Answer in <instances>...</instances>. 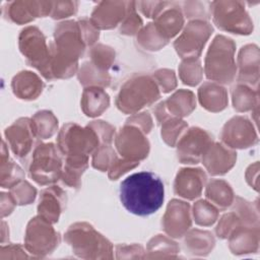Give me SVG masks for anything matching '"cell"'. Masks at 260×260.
Returning <instances> with one entry per match:
<instances>
[{"label": "cell", "instance_id": "6da1fadb", "mask_svg": "<svg viewBox=\"0 0 260 260\" xmlns=\"http://www.w3.org/2000/svg\"><path fill=\"white\" fill-rule=\"evenodd\" d=\"M122 205L138 216L156 212L165 199V186L160 178L151 172H138L122 181L119 189Z\"/></svg>", "mask_w": 260, "mask_h": 260}, {"label": "cell", "instance_id": "7a4b0ae2", "mask_svg": "<svg viewBox=\"0 0 260 260\" xmlns=\"http://www.w3.org/2000/svg\"><path fill=\"white\" fill-rule=\"evenodd\" d=\"M236 45L234 41L224 36H216L206 54L204 73L214 82L230 84L237 74L235 61Z\"/></svg>", "mask_w": 260, "mask_h": 260}, {"label": "cell", "instance_id": "3957f363", "mask_svg": "<svg viewBox=\"0 0 260 260\" xmlns=\"http://www.w3.org/2000/svg\"><path fill=\"white\" fill-rule=\"evenodd\" d=\"M159 96V87L153 77L143 74L135 75L121 87L116 98V105L123 113L135 114L153 104Z\"/></svg>", "mask_w": 260, "mask_h": 260}, {"label": "cell", "instance_id": "277c9868", "mask_svg": "<svg viewBox=\"0 0 260 260\" xmlns=\"http://www.w3.org/2000/svg\"><path fill=\"white\" fill-rule=\"evenodd\" d=\"M61 154L59 148L53 143L36 146L27 165L29 177L42 186L56 183L63 171Z\"/></svg>", "mask_w": 260, "mask_h": 260}, {"label": "cell", "instance_id": "5b68a950", "mask_svg": "<svg viewBox=\"0 0 260 260\" xmlns=\"http://www.w3.org/2000/svg\"><path fill=\"white\" fill-rule=\"evenodd\" d=\"M209 11L213 23L221 30L237 35H250L253 31V21L243 1L209 2Z\"/></svg>", "mask_w": 260, "mask_h": 260}, {"label": "cell", "instance_id": "8992f818", "mask_svg": "<svg viewBox=\"0 0 260 260\" xmlns=\"http://www.w3.org/2000/svg\"><path fill=\"white\" fill-rule=\"evenodd\" d=\"M100 138L90 126L81 128L68 123L62 127L57 139L60 152L66 156H88L100 146Z\"/></svg>", "mask_w": 260, "mask_h": 260}, {"label": "cell", "instance_id": "52a82bcc", "mask_svg": "<svg viewBox=\"0 0 260 260\" xmlns=\"http://www.w3.org/2000/svg\"><path fill=\"white\" fill-rule=\"evenodd\" d=\"M19 49L29 66L38 69L46 79L52 80L50 46L42 30L37 26L23 28L19 35Z\"/></svg>", "mask_w": 260, "mask_h": 260}, {"label": "cell", "instance_id": "ba28073f", "mask_svg": "<svg viewBox=\"0 0 260 260\" xmlns=\"http://www.w3.org/2000/svg\"><path fill=\"white\" fill-rule=\"evenodd\" d=\"M212 31L207 20H190L174 43L178 55L183 59H198Z\"/></svg>", "mask_w": 260, "mask_h": 260}, {"label": "cell", "instance_id": "9c48e42d", "mask_svg": "<svg viewBox=\"0 0 260 260\" xmlns=\"http://www.w3.org/2000/svg\"><path fill=\"white\" fill-rule=\"evenodd\" d=\"M65 240L80 257L89 252H112L111 243L86 222L72 224L65 234Z\"/></svg>", "mask_w": 260, "mask_h": 260}, {"label": "cell", "instance_id": "30bf717a", "mask_svg": "<svg viewBox=\"0 0 260 260\" xmlns=\"http://www.w3.org/2000/svg\"><path fill=\"white\" fill-rule=\"evenodd\" d=\"M59 234L51 225V222L42 216L31 218L27 224L25 235L26 249L39 255L52 252L59 244Z\"/></svg>", "mask_w": 260, "mask_h": 260}, {"label": "cell", "instance_id": "8fae6325", "mask_svg": "<svg viewBox=\"0 0 260 260\" xmlns=\"http://www.w3.org/2000/svg\"><path fill=\"white\" fill-rule=\"evenodd\" d=\"M210 134L198 127H192L184 132L177 143V156L182 164L196 165L208 146L212 143Z\"/></svg>", "mask_w": 260, "mask_h": 260}, {"label": "cell", "instance_id": "7c38bea8", "mask_svg": "<svg viewBox=\"0 0 260 260\" xmlns=\"http://www.w3.org/2000/svg\"><path fill=\"white\" fill-rule=\"evenodd\" d=\"M144 134L137 126L126 123L115 139L118 152L130 160L145 158L149 152V142Z\"/></svg>", "mask_w": 260, "mask_h": 260}, {"label": "cell", "instance_id": "4fadbf2b", "mask_svg": "<svg viewBox=\"0 0 260 260\" xmlns=\"http://www.w3.org/2000/svg\"><path fill=\"white\" fill-rule=\"evenodd\" d=\"M134 7L133 1H102L94 7L89 19L98 29H111L121 23Z\"/></svg>", "mask_w": 260, "mask_h": 260}, {"label": "cell", "instance_id": "5bb4252c", "mask_svg": "<svg viewBox=\"0 0 260 260\" xmlns=\"http://www.w3.org/2000/svg\"><path fill=\"white\" fill-rule=\"evenodd\" d=\"M222 142L231 148H248L258 142L257 133L251 121L242 116L232 118L221 132Z\"/></svg>", "mask_w": 260, "mask_h": 260}, {"label": "cell", "instance_id": "9a60e30c", "mask_svg": "<svg viewBox=\"0 0 260 260\" xmlns=\"http://www.w3.org/2000/svg\"><path fill=\"white\" fill-rule=\"evenodd\" d=\"M196 107L195 95L192 91L180 89L154 109V115L159 125L169 119L188 116Z\"/></svg>", "mask_w": 260, "mask_h": 260}, {"label": "cell", "instance_id": "2e32d148", "mask_svg": "<svg viewBox=\"0 0 260 260\" xmlns=\"http://www.w3.org/2000/svg\"><path fill=\"white\" fill-rule=\"evenodd\" d=\"M5 137L13 153L22 159L32 151L35 138L37 137L31 126V120L20 118L5 130Z\"/></svg>", "mask_w": 260, "mask_h": 260}, {"label": "cell", "instance_id": "e0dca14e", "mask_svg": "<svg viewBox=\"0 0 260 260\" xmlns=\"http://www.w3.org/2000/svg\"><path fill=\"white\" fill-rule=\"evenodd\" d=\"M52 7L53 1H12L6 4L4 15L14 23L23 24L37 17L50 15Z\"/></svg>", "mask_w": 260, "mask_h": 260}, {"label": "cell", "instance_id": "ac0fdd59", "mask_svg": "<svg viewBox=\"0 0 260 260\" xmlns=\"http://www.w3.org/2000/svg\"><path fill=\"white\" fill-rule=\"evenodd\" d=\"M191 223L189 203L178 199L170 201L161 220L164 231L173 238H181L191 226Z\"/></svg>", "mask_w": 260, "mask_h": 260}, {"label": "cell", "instance_id": "d6986e66", "mask_svg": "<svg viewBox=\"0 0 260 260\" xmlns=\"http://www.w3.org/2000/svg\"><path fill=\"white\" fill-rule=\"evenodd\" d=\"M202 164L211 176L226 174L236 164L237 152L226 145L212 142L201 157Z\"/></svg>", "mask_w": 260, "mask_h": 260}, {"label": "cell", "instance_id": "ffe728a7", "mask_svg": "<svg viewBox=\"0 0 260 260\" xmlns=\"http://www.w3.org/2000/svg\"><path fill=\"white\" fill-rule=\"evenodd\" d=\"M206 179V174L201 169H182L176 176L174 191L185 199L193 200L201 195Z\"/></svg>", "mask_w": 260, "mask_h": 260}, {"label": "cell", "instance_id": "44dd1931", "mask_svg": "<svg viewBox=\"0 0 260 260\" xmlns=\"http://www.w3.org/2000/svg\"><path fill=\"white\" fill-rule=\"evenodd\" d=\"M238 83L258 89L259 50L256 45L244 46L238 56Z\"/></svg>", "mask_w": 260, "mask_h": 260}, {"label": "cell", "instance_id": "7402d4cb", "mask_svg": "<svg viewBox=\"0 0 260 260\" xmlns=\"http://www.w3.org/2000/svg\"><path fill=\"white\" fill-rule=\"evenodd\" d=\"M153 24L158 32L168 41L175 37L183 27L184 15L179 4L167 2L155 16Z\"/></svg>", "mask_w": 260, "mask_h": 260}, {"label": "cell", "instance_id": "603a6c76", "mask_svg": "<svg viewBox=\"0 0 260 260\" xmlns=\"http://www.w3.org/2000/svg\"><path fill=\"white\" fill-rule=\"evenodd\" d=\"M66 204V193L57 186L44 189L40 195L38 213L51 223L58 221Z\"/></svg>", "mask_w": 260, "mask_h": 260}, {"label": "cell", "instance_id": "cb8c5ba5", "mask_svg": "<svg viewBox=\"0 0 260 260\" xmlns=\"http://www.w3.org/2000/svg\"><path fill=\"white\" fill-rule=\"evenodd\" d=\"M230 248L234 253L257 251L259 243V225L240 224L229 236Z\"/></svg>", "mask_w": 260, "mask_h": 260}, {"label": "cell", "instance_id": "d4e9b609", "mask_svg": "<svg viewBox=\"0 0 260 260\" xmlns=\"http://www.w3.org/2000/svg\"><path fill=\"white\" fill-rule=\"evenodd\" d=\"M13 93L21 100H36L43 91L45 86L42 79L30 71H21L12 79Z\"/></svg>", "mask_w": 260, "mask_h": 260}, {"label": "cell", "instance_id": "484cf974", "mask_svg": "<svg viewBox=\"0 0 260 260\" xmlns=\"http://www.w3.org/2000/svg\"><path fill=\"white\" fill-rule=\"evenodd\" d=\"M201 106L209 112H220L228 106V92L215 82H205L198 89Z\"/></svg>", "mask_w": 260, "mask_h": 260}, {"label": "cell", "instance_id": "4316f807", "mask_svg": "<svg viewBox=\"0 0 260 260\" xmlns=\"http://www.w3.org/2000/svg\"><path fill=\"white\" fill-rule=\"evenodd\" d=\"M109 94L102 87L89 86L84 88L81 99V107L86 116H100L109 108Z\"/></svg>", "mask_w": 260, "mask_h": 260}, {"label": "cell", "instance_id": "83f0119b", "mask_svg": "<svg viewBox=\"0 0 260 260\" xmlns=\"http://www.w3.org/2000/svg\"><path fill=\"white\" fill-rule=\"evenodd\" d=\"M205 195L209 202L220 210L230 207L235 199L232 187L223 180H211L206 187Z\"/></svg>", "mask_w": 260, "mask_h": 260}, {"label": "cell", "instance_id": "f1b7e54d", "mask_svg": "<svg viewBox=\"0 0 260 260\" xmlns=\"http://www.w3.org/2000/svg\"><path fill=\"white\" fill-rule=\"evenodd\" d=\"M88 166V156H66L61 179L72 188L80 186V177Z\"/></svg>", "mask_w": 260, "mask_h": 260}, {"label": "cell", "instance_id": "f546056e", "mask_svg": "<svg viewBox=\"0 0 260 260\" xmlns=\"http://www.w3.org/2000/svg\"><path fill=\"white\" fill-rule=\"evenodd\" d=\"M233 105L238 112H247L258 107V89L238 83L233 88Z\"/></svg>", "mask_w": 260, "mask_h": 260}, {"label": "cell", "instance_id": "4dcf8cb0", "mask_svg": "<svg viewBox=\"0 0 260 260\" xmlns=\"http://www.w3.org/2000/svg\"><path fill=\"white\" fill-rule=\"evenodd\" d=\"M78 79L83 86L107 87L110 84L111 77L108 71L98 68L91 62H86L79 70Z\"/></svg>", "mask_w": 260, "mask_h": 260}, {"label": "cell", "instance_id": "1f68e13d", "mask_svg": "<svg viewBox=\"0 0 260 260\" xmlns=\"http://www.w3.org/2000/svg\"><path fill=\"white\" fill-rule=\"evenodd\" d=\"M30 120L35 134L39 138H50L57 131L58 120L50 111H40Z\"/></svg>", "mask_w": 260, "mask_h": 260}, {"label": "cell", "instance_id": "d6a6232c", "mask_svg": "<svg viewBox=\"0 0 260 260\" xmlns=\"http://www.w3.org/2000/svg\"><path fill=\"white\" fill-rule=\"evenodd\" d=\"M137 42L147 51H157L165 47L169 41L166 40L155 28L153 22L148 23L137 35Z\"/></svg>", "mask_w": 260, "mask_h": 260}, {"label": "cell", "instance_id": "836d02e7", "mask_svg": "<svg viewBox=\"0 0 260 260\" xmlns=\"http://www.w3.org/2000/svg\"><path fill=\"white\" fill-rule=\"evenodd\" d=\"M203 69L199 59H184L179 67L180 78L184 84L195 86L202 78Z\"/></svg>", "mask_w": 260, "mask_h": 260}, {"label": "cell", "instance_id": "e575fe53", "mask_svg": "<svg viewBox=\"0 0 260 260\" xmlns=\"http://www.w3.org/2000/svg\"><path fill=\"white\" fill-rule=\"evenodd\" d=\"M218 216V210L207 200H199L193 206V217L199 225H211Z\"/></svg>", "mask_w": 260, "mask_h": 260}, {"label": "cell", "instance_id": "d590c367", "mask_svg": "<svg viewBox=\"0 0 260 260\" xmlns=\"http://www.w3.org/2000/svg\"><path fill=\"white\" fill-rule=\"evenodd\" d=\"M188 124L178 118L169 119L161 124V137L170 146H175L180 137L183 135Z\"/></svg>", "mask_w": 260, "mask_h": 260}, {"label": "cell", "instance_id": "8d00e7d4", "mask_svg": "<svg viewBox=\"0 0 260 260\" xmlns=\"http://www.w3.org/2000/svg\"><path fill=\"white\" fill-rule=\"evenodd\" d=\"M24 173L22 169L14 161L5 162L1 159V186L3 188H12L20 181H22Z\"/></svg>", "mask_w": 260, "mask_h": 260}, {"label": "cell", "instance_id": "74e56055", "mask_svg": "<svg viewBox=\"0 0 260 260\" xmlns=\"http://www.w3.org/2000/svg\"><path fill=\"white\" fill-rule=\"evenodd\" d=\"M89 55L91 59L90 62L104 71H108L115 60V51L112 48L102 44L91 48Z\"/></svg>", "mask_w": 260, "mask_h": 260}, {"label": "cell", "instance_id": "f35d334b", "mask_svg": "<svg viewBox=\"0 0 260 260\" xmlns=\"http://www.w3.org/2000/svg\"><path fill=\"white\" fill-rule=\"evenodd\" d=\"M92 154V167L102 172L108 171L118 157L110 144L100 145Z\"/></svg>", "mask_w": 260, "mask_h": 260}, {"label": "cell", "instance_id": "ab89813d", "mask_svg": "<svg viewBox=\"0 0 260 260\" xmlns=\"http://www.w3.org/2000/svg\"><path fill=\"white\" fill-rule=\"evenodd\" d=\"M185 242H195L198 243L196 245H193L189 249L195 253V251L198 250L200 254H203V252H208L210 249H212L214 245V239L211 235V233L206 231H199V230H192L190 233L186 235V238L184 240ZM197 252V253H198Z\"/></svg>", "mask_w": 260, "mask_h": 260}, {"label": "cell", "instance_id": "60d3db41", "mask_svg": "<svg viewBox=\"0 0 260 260\" xmlns=\"http://www.w3.org/2000/svg\"><path fill=\"white\" fill-rule=\"evenodd\" d=\"M10 189V195L18 205L29 204L36 198L37 190L26 181L22 180Z\"/></svg>", "mask_w": 260, "mask_h": 260}, {"label": "cell", "instance_id": "b9f144b4", "mask_svg": "<svg viewBox=\"0 0 260 260\" xmlns=\"http://www.w3.org/2000/svg\"><path fill=\"white\" fill-rule=\"evenodd\" d=\"M184 12L187 18H190L192 20L194 19L207 20L210 17L208 3L200 2V1L184 2Z\"/></svg>", "mask_w": 260, "mask_h": 260}, {"label": "cell", "instance_id": "7bdbcfd3", "mask_svg": "<svg viewBox=\"0 0 260 260\" xmlns=\"http://www.w3.org/2000/svg\"><path fill=\"white\" fill-rule=\"evenodd\" d=\"M79 3L77 1H53V7L50 16L53 19H62L69 17L77 12Z\"/></svg>", "mask_w": 260, "mask_h": 260}, {"label": "cell", "instance_id": "ee69618b", "mask_svg": "<svg viewBox=\"0 0 260 260\" xmlns=\"http://www.w3.org/2000/svg\"><path fill=\"white\" fill-rule=\"evenodd\" d=\"M142 26V19L136 12V4L120 24V31L126 36H133L139 32Z\"/></svg>", "mask_w": 260, "mask_h": 260}, {"label": "cell", "instance_id": "f6af8a7d", "mask_svg": "<svg viewBox=\"0 0 260 260\" xmlns=\"http://www.w3.org/2000/svg\"><path fill=\"white\" fill-rule=\"evenodd\" d=\"M152 77L156 81L157 85H159L162 92H170L177 86L176 76L173 70H169V69L157 70L152 75Z\"/></svg>", "mask_w": 260, "mask_h": 260}, {"label": "cell", "instance_id": "bcb514c9", "mask_svg": "<svg viewBox=\"0 0 260 260\" xmlns=\"http://www.w3.org/2000/svg\"><path fill=\"white\" fill-rule=\"evenodd\" d=\"M88 126H90L94 130V132L100 138V141L103 144L112 143L115 136V127L104 121H93L89 123Z\"/></svg>", "mask_w": 260, "mask_h": 260}, {"label": "cell", "instance_id": "7dc6e473", "mask_svg": "<svg viewBox=\"0 0 260 260\" xmlns=\"http://www.w3.org/2000/svg\"><path fill=\"white\" fill-rule=\"evenodd\" d=\"M139 165V161L130 160L127 158H118L113 162L109 169V178L111 180H117L121 175L125 174L131 169H134Z\"/></svg>", "mask_w": 260, "mask_h": 260}, {"label": "cell", "instance_id": "c3c4849f", "mask_svg": "<svg viewBox=\"0 0 260 260\" xmlns=\"http://www.w3.org/2000/svg\"><path fill=\"white\" fill-rule=\"evenodd\" d=\"M135 4L136 9H139L146 17L154 19L164 8L166 1H138Z\"/></svg>", "mask_w": 260, "mask_h": 260}, {"label": "cell", "instance_id": "681fc988", "mask_svg": "<svg viewBox=\"0 0 260 260\" xmlns=\"http://www.w3.org/2000/svg\"><path fill=\"white\" fill-rule=\"evenodd\" d=\"M126 123L137 126L146 134L149 133L152 128V119H151L150 115L145 112L133 115L126 121Z\"/></svg>", "mask_w": 260, "mask_h": 260}]
</instances>
